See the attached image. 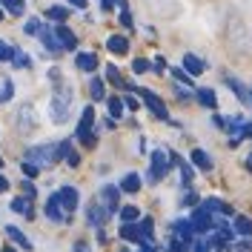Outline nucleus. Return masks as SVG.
<instances>
[{
    "label": "nucleus",
    "mask_w": 252,
    "mask_h": 252,
    "mask_svg": "<svg viewBox=\"0 0 252 252\" xmlns=\"http://www.w3.org/2000/svg\"><path fill=\"white\" fill-rule=\"evenodd\" d=\"M172 232H175V238L181 241V244H192V235H195V226H192V220H175L172 223Z\"/></svg>",
    "instance_id": "10"
},
{
    "label": "nucleus",
    "mask_w": 252,
    "mask_h": 252,
    "mask_svg": "<svg viewBox=\"0 0 252 252\" xmlns=\"http://www.w3.org/2000/svg\"><path fill=\"white\" fill-rule=\"evenodd\" d=\"M103 80L100 78H92V83H89V94H92V100H103Z\"/></svg>",
    "instance_id": "29"
},
{
    "label": "nucleus",
    "mask_w": 252,
    "mask_h": 252,
    "mask_svg": "<svg viewBox=\"0 0 252 252\" xmlns=\"http://www.w3.org/2000/svg\"><path fill=\"white\" fill-rule=\"evenodd\" d=\"M138 218H141V209H138V206H132V204L121 206V220H124V223H135Z\"/></svg>",
    "instance_id": "25"
},
{
    "label": "nucleus",
    "mask_w": 252,
    "mask_h": 252,
    "mask_svg": "<svg viewBox=\"0 0 252 252\" xmlns=\"http://www.w3.org/2000/svg\"><path fill=\"white\" fill-rule=\"evenodd\" d=\"M106 49H109L112 55H126L129 52V40L121 37V34H112L109 40H106Z\"/></svg>",
    "instance_id": "18"
},
{
    "label": "nucleus",
    "mask_w": 252,
    "mask_h": 252,
    "mask_svg": "<svg viewBox=\"0 0 252 252\" xmlns=\"http://www.w3.org/2000/svg\"><path fill=\"white\" fill-rule=\"evenodd\" d=\"M15 97V86H12V80H0V103H9Z\"/></svg>",
    "instance_id": "27"
},
{
    "label": "nucleus",
    "mask_w": 252,
    "mask_h": 252,
    "mask_svg": "<svg viewBox=\"0 0 252 252\" xmlns=\"http://www.w3.org/2000/svg\"><path fill=\"white\" fill-rule=\"evenodd\" d=\"M20 169H23V175H26V178H34V175L40 172L37 166H32V163H26V160H23V166H20Z\"/></svg>",
    "instance_id": "41"
},
{
    "label": "nucleus",
    "mask_w": 252,
    "mask_h": 252,
    "mask_svg": "<svg viewBox=\"0 0 252 252\" xmlns=\"http://www.w3.org/2000/svg\"><path fill=\"white\" fill-rule=\"evenodd\" d=\"M195 97H198V103H201V106H206V109H215V106H218V97H215V92H212V89H198V92H195Z\"/></svg>",
    "instance_id": "20"
},
{
    "label": "nucleus",
    "mask_w": 252,
    "mask_h": 252,
    "mask_svg": "<svg viewBox=\"0 0 252 252\" xmlns=\"http://www.w3.org/2000/svg\"><path fill=\"white\" fill-rule=\"evenodd\" d=\"M15 52H17L15 43H9V40H0V61H15Z\"/></svg>",
    "instance_id": "28"
},
{
    "label": "nucleus",
    "mask_w": 252,
    "mask_h": 252,
    "mask_svg": "<svg viewBox=\"0 0 252 252\" xmlns=\"http://www.w3.org/2000/svg\"><path fill=\"white\" fill-rule=\"evenodd\" d=\"M34 112H32V106H23L20 109V129H26V126H34V118H32Z\"/></svg>",
    "instance_id": "33"
},
{
    "label": "nucleus",
    "mask_w": 252,
    "mask_h": 252,
    "mask_svg": "<svg viewBox=\"0 0 252 252\" xmlns=\"http://www.w3.org/2000/svg\"><path fill=\"white\" fill-rule=\"evenodd\" d=\"M12 63H15L17 69H29V66H32V58L23 52V49H17V52H15V61H12Z\"/></svg>",
    "instance_id": "32"
},
{
    "label": "nucleus",
    "mask_w": 252,
    "mask_h": 252,
    "mask_svg": "<svg viewBox=\"0 0 252 252\" xmlns=\"http://www.w3.org/2000/svg\"><path fill=\"white\" fill-rule=\"evenodd\" d=\"M226 86L232 89V94H235L238 100H244V103H252V97H250V92H247V86L241 83V80H235V78H229L226 75Z\"/></svg>",
    "instance_id": "17"
},
{
    "label": "nucleus",
    "mask_w": 252,
    "mask_h": 252,
    "mask_svg": "<svg viewBox=\"0 0 252 252\" xmlns=\"http://www.w3.org/2000/svg\"><path fill=\"white\" fill-rule=\"evenodd\" d=\"M0 6H3L9 15H15V17H20L23 12H26V3H23V0H0Z\"/></svg>",
    "instance_id": "24"
},
{
    "label": "nucleus",
    "mask_w": 252,
    "mask_h": 252,
    "mask_svg": "<svg viewBox=\"0 0 252 252\" xmlns=\"http://www.w3.org/2000/svg\"><path fill=\"white\" fill-rule=\"evenodd\" d=\"M75 66H78L80 72H89V75H92L94 69H97V55H89V52H78V55H75Z\"/></svg>",
    "instance_id": "13"
},
{
    "label": "nucleus",
    "mask_w": 252,
    "mask_h": 252,
    "mask_svg": "<svg viewBox=\"0 0 252 252\" xmlns=\"http://www.w3.org/2000/svg\"><path fill=\"white\" fill-rule=\"evenodd\" d=\"M23 195H26V198H29V201H32V198L37 195V189H34V187H32V184H29V181H26V184H23Z\"/></svg>",
    "instance_id": "44"
},
{
    "label": "nucleus",
    "mask_w": 252,
    "mask_h": 252,
    "mask_svg": "<svg viewBox=\"0 0 252 252\" xmlns=\"http://www.w3.org/2000/svg\"><path fill=\"white\" fill-rule=\"evenodd\" d=\"M72 103H75V92L61 83L55 92H52V100H49V121L52 124H66L69 121V115H72Z\"/></svg>",
    "instance_id": "1"
},
{
    "label": "nucleus",
    "mask_w": 252,
    "mask_h": 252,
    "mask_svg": "<svg viewBox=\"0 0 252 252\" xmlns=\"http://www.w3.org/2000/svg\"><path fill=\"white\" fill-rule=\"evenodd\" d=\"M189 204H198V195L195 192H189L187 198H184V206H189Z\"/></svg>",
    "instance_id": "47"
},
{
    "label": "nucleus",
    "mask_w": 252,
    "mask_h": 252,
    "mask_svg": "<svg viewBox=\"0 0 252 252\" xmlns=\"http://www.w3.org/2000/svg\"><path fill=\"white\" fill-rule=\"evenodd\" d=\"M163 66H166V61L163 58H155V72H163Z\"/></svg>",
    "instance_id": "49"
},
{
    "label": "nucleus",
    "mask_w": 252,
    "mask_h": 252,
    "mask_svg": "<svg viewBox=\"0 0 252 252\" xmlns=\"http://www.w3.org/2000/svg\"><path fill=\"white\" fill-rule=\"evenodd\" d=\"M66 163H69L72 169H75V166H80V155H78V152H72V155L66 158Z\"/></svg>",
    "instance_id": "45"
},
{
    "label": "nucleus",
    "mask_w": 252,
    "mask_h": 252,
    "mask_svg": "<svg viewBox=\"0 0 252 252\" xmlns=\"http://www.w3.org/2000/svg\"><path fill=\"white\" fill-rule=\"evenodd\" d=\"M132 69H135V75H143V72H149V69H152V63L143 61V58H138V61L132 63Z\"/></svg>",
    "instance_id": "37"
},
{
    "label": "nucleus",
    "mask_w": 252,
    "mask_h": 252,
    "mask_svg": "<svg viewBox=\"0 0 252 252\" xmlns=\"http://www.w3.org/2000/svg\"><path fill=\"white\" fill-rule=\"evenodd\" d=\"M6 189H9V178H6V175H0V192H6Z\"/></svg>",
    "instance_id": "50"
},
{
    "label": "nucleus",
    "mask_w": 252,
    "mask_h": 252,
    "mask_svg": "<svg viewBox=\"0 0 252 252\" xmlns=\"http://www.w3.org/2000/svg\"><path fill=\"white\" fill-rule=\"evenodd\" d=\"M12 209H15V212H20V215H26V218H32V215H34V212H32V206L26 204V198H15V201H12Z\"/></svg>",
    "instance_id": "30"
},
{
    "label": "nucleus",
    "mask_w": 252,
    "mask_h": 252,
    "mask_svg": "<svg viewBox=\"0 0 252 252\" xmlns=\"http://www.w3.org/2000/svg\"><path fill=\"white\" fill-rule=\"evenodd\" d=\"M92 124H94V109H92V106H86V109H83V115H80L78 129H75V135H78L86 146H94V138H97V135L92 132Z\"/></svg>",
    "instance_id": "4"
},
{
    "label": "nucleus",
    "mask_w": 252,
    "mask_h": 252,
    "mask_svg": "<svg viewBox=\"0 0 252 252\" xmlns=\"http://www.w3.org/2000/svg\"><path fill=\"white\" fill-rule=\"evenodd\" d=\"M235 232H238V235H244V238H250L252 235V218L238 215V218H235Z\"/></svg>",
    "instance_id": "26"
},
{
    "label": "nucleus",
    "mask_w": 252,
    "mask_h": 252,
    "mask_svg": "<svg viewBox=\"0 0 252 252\" xmlns=\"http://www.w3.org/2000/svg\"><path fill=\"white\" fill-rule=\"evenodd\" d=\"M192 252H206V244H204V241H198V244H195V250H192Z\"/></svg>",
    "instance_id": "51"
},
{
    "label": "nucleus",
    "mask_w": 252,
    "mask_h": 252,
    "mask_svg": "<svg viewBox=\"0 0 252 252\" xmlns=\"http://www.w3.org/2000/svg\"><path fill=\"white\" fill-rule=\"evenodd\" d=\"M141 252H155V250H152L149 244H141Z\"/></svg>",
    "instance_id": "53"
},
{
    "label": "nucleus",
    "mask_w": 252,
    "mask_h": 252,
    "mask_svg": "<svg viewBox=\"0 0 252 252\" xmlns=\"http://www.w3.org/2000/svg\"><path fill=\"white\" fill-rule=\"evenodd\" d=\"M46 218L49 220H55V223H61V220H66V212H63V206H61V201H58V195H52L46 201Z\"/></svg>",
    "instance_id": "12"
},
{
    "label": "nucleus",
    "mask_w": 252,
    "mask_h": 252,
    "mask_svg": "<svg viewBox=\"0 0 252 252\" xmlns=\"http://www.w3.org/2000/svg\"><path fill=\"white\" fill-rule=\"evenodd\" d=\"M192 226H195V232H201V235L212 229V215L206 212L204 206H198V209L192 212Z\"/></svg>",
    "instance_id": "9"
},
{
    "label": "nucleus",
    "mask_w": 252,
    "mask_h": 252,
    "mask_svg": "<svg viewBox=\"0 0 252 252\" xmlns=\"http://www.w3.org/2000/svg\"><path fill=\"white\" fill-rule=\"evenodd\" d=\"M3 252H17L15 247H3Z\"/></svg>",
    "instance_id": "54"
},
{
    "label": "nucleus",
    "mask_w": 252,
    "mask_h": 252,
    "mask_svg": "<svg viewBox=\"0 0 252 252\" xmlns=\"http://www.w3.org/2000/svg\"><path fill=\"white\" fill-rule=\"evenodd\" d=\"M192 163H195L198 169H204V172H209V169H212V158L206 155L204 149H195V152H192Z\"/></svg>",
    "instance_id": "22"
},
{
    "label": "nucleus",
    "mask_w": 252,
    "mask_h": 252,
    "mask_svg": "<svg viewBox=\"0 0 252 252\" xmlns=\"http://www.w3.org/2000/svg\"><path fill=\"white\" fill-rule=\"evenodd\" d=\"M0 166H3V158H0Z\"/></svg>",
    "instance_id": "57"
},
{
    "label": "nucleus",
    "mask_w": 252,
    "mask_h": 252,
    "mask_svg": "<svg viewBox=\"0 0 252 252\" xmlns=\"http://www.w3.org/2000/svg\"><path fill=\"white\" fill-rule=\"evenodd\" d=\"M72 252H92V247H89L86 241H75V247H72Z\"/></svg>",
    "instance_id": "42"
},
{
    "label": "nucleus",
    "mask_w": 252,
    "mask_h": 252,
    "mask_svg": "<svg viewBox=\"0 0 252 252\" xmlns=\"http://www.w3.org/2000/svg\"><path fill=\"white\" fill-rule=\"evenodd\" d=\"M121 23H124L126 29H132V15H129V9H126V12H121Z\"/></svg>",
    "instance_id": "46"
},
{
    "label": "nucleus",
    "mask_w": 252,
    "mask_h": 252,
    "mask_svg": "<svg viewBox=\"0 0 252 252\" xmlns=\"http://www.w3.org/2000/svg\"><path fill=\"white\" fill-rule=\"evenodd\" d=\"M169 160H166V152L163 149H155L152 152V166H149V172H146V181L149 184H158L160 178H166V172H169Z\"/></svg>",
    "instance_id": "3"
},
{
    "label": "nucleus",
    "mask_w": 252,
    "mask_h": 252,
    "mask_svg": "<svg viewBox=\"0 0 252 252\" xmlns=\"http://www.w3.org/2000/svg\"><path fill=\"white\" fill-rule=\"evenodd\" d=\"M6 235L12 238V241H15L17 247H23V250H29V252H32V241H29L26 235H23V232H20L17 226H6Z\"/></svg>",
    "instance_id": "21"
},
{
    "label": "nucleus",
    "mask_w": 252,
    "mask_h": 252,
    "mask_svg": "<svg viewBox=\"0 0 252 252\" xmlns=\"http://www.w3.org/2000/svg\"><path fill=\"white\" fill-rule=\"evenodd\" d=\"M124 106H129V109H138V100H135V97H126Z\"/></svg>",
    "instance_id": "48"
},
{
    "label": "nucleus",
    "mask_w": 252,
    "mask_h": 252,
    "mask_svg": "<svg viewBox=\"0 0 252 252\" xmlns=\"http://www.w3.org/2000/svg\"><path fill=\"white\" fill-rule=\"evenodd\" d=\"M0 20H3V9H0Z\"/></svg>",
    "instance_id": "56"
},
{
    "label": "nucleus",
    "mask_w": 252,
    "mask_h": 252,
    "mask_svg": "<svg viewBox=\"0 0 252 252\" xmlns=\"http://www.w3.org/2000/svg\"><path fill=\"white\" fill-rule=\"evenodd\" d=\"M106 78H109V83H115V86H121L124 80H121V75H118V69L115 66H106Z\"/></svg>",
    "instance_id": "39"
},
{
    "label": "nucleus",
    "mask_w": 252,
    "mask_h": 252,
    "mask_svg": "<svg viewBox=\"0 0 252 252\" xmlns=\"http://www.w3.org/2000/svg\"><path fill=\"white\" fill-rule=\"evenodd\" d=\"M58 201H61V206H63V212H75L78 209V204H80V192L75 187H61L58 192Z\"/></svg>",
    "instance_id": "6"
},
{
    "label": "nucleus",
    "mask_w": 252,
    "mask_h": 252,
    "mask_svg": "<svg viewBox=\"0 0 252 252\" xmlns=\"http://www.w3.org/2000/svg\"><path fill=\"white\" fill-rule=\"evenodd\" d=\"M172 75H175V80H181V83H187V86H192V78H189L184 69H172Z\"/></svg>",
    "instance_id": "40"
},
{
    "label": "nucleus",
    "mask_w": 252,
    "mask_h": 252,
    "mask_svg": "<svg viewBox=\"0 0 252 252\" xmlns=\"http://www.w3.org/2000/svg\"><path fill=\"white\" fill-rule=\"evenodd\" d=\"M55 34H58V40H61V46H63V49L75 52V46H78V37H75V32L69 29V26L58 23V26H55Z\"/></svg>",
    "instance_id": "11"
},
{
    "label": "nucleus",
    "mask_w": 252,
    "mask_h": 252,
    "mask_svg": "<svg viewBox=\"0 0 252 252\" xmlns=\"http://www.w3.org/2000/svg\"><path fill=\"white\" fill-rule=\"evenodd\" d=\"M178 166H181V178H184V187L189 189V184H192V166H189L187 160H181Z\"/></svg>",
    "instance_id": "36"
},
{
    "label": "nucleus",
    "mask_w": 252,
    "mask_h": 252,
    "mask_svg": "<svg viewBox=\"0 0 252 252\" xmlns=\"http://www.w3.org/2000/svg\"><path fill=\"white\" fill-rule=\"evenodd\" d=\"M100 204L106 206L109 212H121V189L106 184V187L100 189Z\"/></svg>",
    "instance_id": "8"
},
{
    "label": "nucleus",
    "mask_w": 252,
    "mask_h": 252,
    "mask_svg": "<svg viewBox=\"0 0 252 252\" xmlns=\"http://www.w3.org/2000/svg\"><path fill=\"white\" fill-rule=\"evenodd\" d=\"M232 252H252V241H244V244H235Z\"/></svg>",
    "instance_id": "43"
},
{
    "label": "nucleus",
    "mask_w": 252,
    "mask_h": 252,
    "mask_svg": "<svg viewBox=\"0 0 252 252\" xmlns=\"http://www.w3.org/2000/svg\"><path fill=\"white\" fill-rule=\"evenodd\" d=\"M118 189H121V192H129V195H135V192L141 189V175H138V172L124 175V181L118 184Z\"/></svg>",
    "instance_id": "15"
},
{
    "label": "nucleus",
    "mask_w": 252,
    "mask_h": 252,
    "mask_svg": "<svg viewBox=\"0 0 252 252\" xmlns=\"http://www.w3.org/2000/svg\"><path fill=\"white\" fill-rule=\"evenodd\" d=\"M184 69H187V75H204L206 72V63L198 58V55H184Z\"/></svg>",
    "instance_id": "14"
},
{
    "label": "nucleus",
    "mask_w": 252,
    "mask_h": 252,
    "mask_svg": "<svg viewBox=\"0 0 252 252\" xmlns=\"http://www.w3.org/2000/svg\"><path fill=\"white\" fill-rule=\"evenodd\" d=\"M69 3H72V6H78V9H83V6H86V0H69Z\"/></svg>",
    "instance_id": "52"
},
{
    "label": "nucleus",
    "mask_w": 252,
    "mask_h": 252,
    "mask_svg": "<svg viewBox=\"0 0 252 252\" xmlns=\"http://www.w3.org/2000/svg\"><path fill=\"white\" fill-rule=\"evenodd\" d=\"M23 32H26V34H40V32H43V23H40L37 17H29V20L23 23Z\"/></svg>",
    "instance_id": "31"
},
{
    "label": "nucleus",
    "mask_w": 252,
    "mask_h": 252,
    "mask_svg": "<svg viewBox=\"0 0 252 252\" xmlns=\"http://www.w3.org/2000/svg\"><path fill=\"white\" fill-rule=\"evenodd\" d=\"M46 17L55 20V23H66V20H69V9H66V6H49Z\"/></svg>",
    "instance_id": "23"
},
{
    "label": "nucleus",
    "mask_w": 252,
    "mask_h": 252,
    "mask_svg": "<svg viewBox=\"0 0 252 252\" xmlns=\"http://www.w3.org/2000/svg\"><path fill=\"white\" fill-rule=\"evenodd\" d=\"M55 160H58V146H52V143H37V146H29L26 149V163L37 166V169L52 166Z\"/></svg>",
    "instance_id": "2"
},
{
    "label": "nucleus",
    "mask_w": 252,
    "mask_h": 252,
    "mask_svg": "<svg viewBox=\"0 0 252 252\" xmlns=\"http://www.w3.org/2000/svg\"><path fill=\"white\" fill-rule=\"evenodd\" d=\"M109 218H112V212L100 204L97 198H94L92 204H89V209H86V220H89V226H94V229H103Z\"/></svg>",
    "instance_id": "5"
},
{
    "label": "nucleus",
    "mask_w": 252,
    "mask_h": 252,
    "mask_svg": "<svg viewBox=\"0 0 252 252\" xmlns=\"http://www.w3.org/2000/svg\"><path fill=\"white\" fill-rule=\"evenodd\" d=\"M109 115L112 118H121L124 115V100L121 97H109Z\"/></svg>",
    "instance_id": "34"
},
{
    "label": "nucleus",
    "mask_w": 252,
    "mask_h": 252,
    "mask_svg": "<svg viewBox=\"0 0 252 252\" xmlns=\"http://www.w3.org/2000/svg\"><path fill=\"white\" fill-rule=\"evenodd\" d=\"M72 155V138H66L63 143H58V160H66Z\"/></svg>",
    "instance_id": "35"
},
{
    "label": "nucleus",
    "mask_w": 252,
    "mask_h": 252,
    "mask_svg": "<svg viewBox=\"0 0 252 252\" xmlns=\"http://www.w3.org/2000/svg\"><path fill=\"white\" fill-rule=\"evenodd\" d=\"M121 252H129V250H121Z\"/></svg>",
    "instance_id": "58"
},
{
    "label": "nucleus",
    "mask_w": 252,
    "mask_h": 252,
    "mask_svg": "<svg viewBox=\"0 0 252 252\" xmlns=\"http://www.w3.org/2000/svg\"><path fill=\"white\" fill-rule=\"evenodd\" d=\"M121 238H124V241H138V244H146L143 235H141V226H135V223H124V226H121Z\"/></svg>",
    "instance_id": "19"
},
{
    "label": "nucleus",
    "mask_w": 252,
    "mask_h": 252,
    "mask_svg": "<svg viewBox=\"0 0 252 252\" xmlns=\"http://www.w3.org/2000/svg\"><path fill=\"white\" fill-rule=\"evenodd\" d=\"M138 92H141L143 103L152 109V115H155V118H160V121H166V118H169V115H166V106H163V100H160L152 89H138Z\"/></svg>",
    "instance_id": "7"
},
{
    "label": "nucleus",
    "mask_w": 252,
    "mask_h": 252,
    "mask_svg": "<svg viewBox=\"0 0 252 252\" xmlns=\"http://www.w3.org/2000/svg\"><path fill=\"white\" fill-rule=\"evenodd\" d=\"M40 40H43V46H46L49 52H63V46H61V40H58V34H55V29L43 26V32H40Z\"/></svg>",
    "instance_id": "16"
},
{
    "label": "nucleus",
    "mask_w": 252,
    "mask_h": 252,
    "mask_svg": "<svg viewBox=\"0 0 252 252\" xmlns=\"http://www.w3.org/2000/svg\"><path fill=\"white\" fill-rule=\"evenodd\" d=\"M250 169H252V155H250Z\"/></svg>",
    "instance_id": "55"
},
{
    "label": "nucleus",
    "mask_w": 252,
    "mask_h": 252,
    "mask_svg": "<svg viewBox=\"0 0 252 252\" xmlns=\"http://www.w3.org/2000/svg\"><path fill=\"white\" fill-rule=\"evenodd\" d=\"M152 226H155V223H152V218H143L141 220V235H143V241H149V238H152Z\"/></svg>",
    "instance_id": "38"
}]
</instances>
